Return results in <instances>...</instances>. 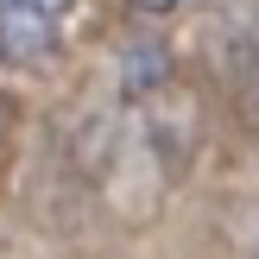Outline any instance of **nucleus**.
Masks as SVG:
<instances>
[{
    "label": "nucleus",
    "mask_w": 259,
    "mask_h": 259,
    "mask_svg": "<svg viewBox=\"0 0 259 259\" xmlns=\"http://www.w3.org/2000/svg\"><path fill=\"white\" fill-rule=\"evenodd\" d=\"M70 13H76V0H0V63L7 70L51 63Z\"/></svg>",
    "instance_id": "nucleus-1"
},
{
    "label": "nucleus",
    "mask_w": 259,
    "mask_h": 259,
    "mask_svg": "<svg viewBox=\"0 0 259 259\" xmlns=\"http://www.w3.org/2000/svg\"><path fill=\"white\" fill-rule=\"evenodd\" d=\"M133 7H146V13H171V7H184V0H133Z\"/></svg>",
    "instance_id": "nucleus-2"
},
{
    "label": "nucleus",
    "mask_w": 259,
    "mask_h": 259,
    "mask_svg": "<svg viewBox=\"0 0 259 259\" xmlns=\"http://www.w3.org/2000/svg\"><path fill=\"white\" fill-rule=\"evenodd\" d=\"M0 259H7V253H0Z\"/></svg>",
    "instance_id": "nucleus-3"
}]
</instances>
